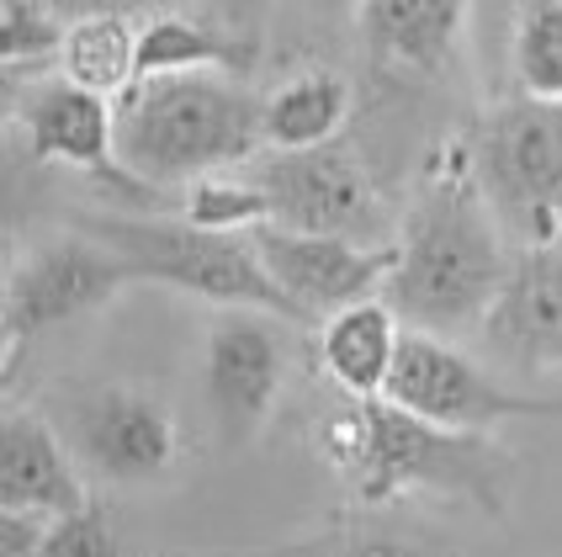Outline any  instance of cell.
Instances as JSON below:
<instances>
[{
    "label": "cell",
    "mask_w": 562,
    "mask_h": 557,
    "mask_svg": "<svg viewBox=\"0 0 562 557\" xmlns=\"http://www.w3.org/2000/svg\"><path fill=\"white\" fill-rule=\"evenodd\" d=\"M48 420L59 425L86 472L106 483H159L181 463V420L138 382H80L64 388Z\"/></svg>",
    "instance_id": "cell-8"
},
{
    "label": "cell",
    "mask_w": 562,
    "mask_h": 557,
    "mask_svg": "<svg viewBox=\"0 0 562 557\" xmlns=\"http://www.w3.org/2000/svg\"><path fill=\"white\" fill-rule=\"evenodd\" d=\"M181 218L202 223V229H223V234H255L260 223H271V202L266 191L255 186V176H234V170H218V176H202V181L181 186Z\"/></svg>",
    "instance_id": "cell-21"
},
{
    "label": "cell",
    "mask_w": 562,
    "mask_h": 557,
    "mask_svg": "<svg viewBox=\"0 0 562 557\" xmlns=\"http://www.w3.org/2000/svg\"><path fill=\"white\" fill-rule=\"evenodd\" d=\"M271 202V223L308 229V234H345L376 245V191L356 149L318 144V149H260L245 165Z\"/></svg>",
    "instance_id": "cell-9"
},
{
    "label": "cell",
    "mask_w": 562,
    "mask_h": 557,
    "mask_svg": "<svg viewBox=\"0 0 562 557\" xmlns=\"http://www.w3.org/2000/svg\"><path fill=\"white\" fill-rule=\"evenodd\" d=\"M404 335V313L376 292V298H361L350 309L318 319V361L345 399H382L398 367Z\"/></svg>",
    "instance_id": "cell-15"
},
{
    "label": "cell",
    "mask_w": 562,
    "mask_h": 557,
    "mask_svg": "<svg viewBox=\"0 0 562 557\" xmlns=\"http://www.w3.org/2000/svg\"><path fill=\"white\" fill-rule=\"evenodd\" d=\"M32 557H138V553H133L123 526L101 504H86V510H75V515H64V521L43 531Z\"/></svg>",
    "instance_id": "cell-23"
},
{
    "label": "cell",
    "mask_w": 562,
    "mask_h": 557,
    "mask_svg": "<svg viewBox=\"0 0 562 557\" xmlns=\"http://www.w3.org/2000/svg\"><path fill=\"white\" fill-rule=\"evenodd\" d=\"M91 504L86 467L59 425L37 409H5L0 420V510L64 521Z\"/></svg>",
    "instance_id": "cell-14"
},
{
    "label": "cell",
    "mask_w": 562,
    "mask_h": 557,
    "mask_svg": "<svg viewBox=\"0 0 562 557\" xmlns=\"http://www.w3.org/2000/svg\"><path fill=\"white\" fill-rule=\"evenodd\" d=\"M472 0H356L361 43L408 75H440L457 59Z\"/></svg>",
    "instance_id": "cell-16"
},
{
    "label": "cell",
    "mask_w": 562,
    "mask_h": 557,
    "mask_svg": "<svg viewBox=\"0 0 562 557\" xmlns=\"http://www.w3.org/2000/svg\"><path fill=\"white\" fill-rule=\"evenodd\" d=\"M117 149L149 191L245 170L266 149V96L234 69L144 75L117 101Z\"/></svg>",
    "instance_id": "cell-3"
},
{
    "label": "cell",
    "mask_w": 562,
    "mask_h": 557,
    "mask_svg": "<svg viewBox=\"0 0 562 557\" xmlns=\"http://www.w3.org/2000/svg\"><path fill=\"white\" fill-rule=\"evenodd\" d=\"M345 118H350V80L335 69H303L266 96V149L335 144Z\"/></svg>",
    "instance_id": "cell-18"
},
{
    "label": "cell",
    "mask_w": 562,
    "mask_h": 557,
    "mask_svg": "<svg viewBox=\"0 0 562 557\" xmlns=\"http://www.w3.org/2000/svg\"><path fill=\"white\" fill-rule=\"evenodd\" d=\"M123 287H133L127 260L106 239L86 234L80 223L69 234L22 249L5 271V309H0L5 367H16L32 350V341L54 335L86 313H101Z\"/></svg>",
    "instance_id": "cell-7"
},
{
    "label": "cell",
    "mask_w": 562,
    "mask_h": 557,
    "mask_svg": "<svg viewBox=\"0 0 562 557\" xmlns=\"http://www.w3.org/2000/svg\"><path fill=\"white\" fill-rule=\"evenodd\" d=\"M324 11H340V5H356V0H318Z\"/></svg>",
    "instance_id": "cell-27"
},
{
    "label": "cell",
    "mask_w": 562,
    "mask_h": 557,
    "mask_svg": "<svg viewBox=\"0 0 562 557\" xmlns=\"http://www.w3.org/2000/svg\"><path fill=\"white\" fill-rule=\"evenodd\" d=\"M86 234L106 239L127 260L133 281L176 287L187 298H202L213 309H271L281 319H297L292 303L271 281L255 234H223L202 229L191 218H123V213H91L75 218Z\"/></svg>",
    "instance_id": "cell-4"
},
{
    "label": "cell",
    "mask_w": 562,
    "mask_h": 557,
    "mask_svg": "<svg viewBox=\"0 0 562 557\" xmlns=\"http://www.w3.org/2000/svg\"><path fill=\"white\" fill-rule=\"evenodd\" d=\"M48 11H59L64 22H80V16H95V11H127L133 0H43Z\"/></svg>",
    "instance_id": "cell-25"
},
{
    "label": "cell",
    "mask_w": 562,
    "mask_h": 557,
    "mask_svg": "<svg viewBox=\"0 0 562 557\" xmlns=\"http://www.w3.org/2000/svg\"><path fill=\"white\" fill-rule=\"evenodd\" d=\"M277 319L271 309H218L207 324L202 388L223 441L234 446L266 431L286 388V341Z\"/></svg>",
    "instance_id": "cell-10"
},
{
    "label": "cell",
    "mask_w": 562,
    "mask_h": 557,
    "mask_svg": "<svg viewBox=\"0 0 562 557\" xmlns=\"http://www.w3.org/2000/svg\"><path fill=\"white\" fill-rule=\"evenodd\" d=\"M223 5V16L228 22H255V16H266L271 11V0H218Z\"/></svg>",
    "instance_id": "cell-26"
},
{
    "label": "cell",
    "mask_w": 562,
    "mask_h": 557,
    "mask_svg": "<svg viewBox=\"0 0 562 557\" xmlns=\"http://www.w3.org/2000/svg\"><path fill=\"white\" fill-rule=\"evenodd\" d=\"M16 133L32 149V159H43V165H69L123 197L149 191L123 165V149H117V101L80 91L64 75L27 86V96L16 101Z\"/></svg>",
    "instance_id": "cell-12"
},
{
    "label": "cell",
    "mask_w": 562,
    "mask_h": 557,
    "mask_svg": "<svg viewBox=\"0 0 562 557\" xmlns=\"http://www.w3.org/2000/svg\"><path fill=\"white\" fill-rule=\"evenodd\" d=\"M318 557H436L419 536H408V531H345V536H335L329 547Z\"/></svg>",
    "instance_id": "cell-24"
},
{
    "label": "cell",
    "mask_w": 562,
    "mask_h": 557,
    "mask_svg": "<svg viewBox=\"0 0 562 557\" xmlns=\"http://www.w3.org/2000/svg\"><path fill=\"white\" fill-rule=\"evenodd\" d=\"M509 64L526 96L562 101V0H520Z\"/></svg>",
    "instance_id": "cell-20"
},
{
    "label": "cell",
    "mask_w": 562,
    "mask_h": 557,
    "mask_svg": "<svg viewBox=\"0 0 562 557\" xmlns=\"http://www.w3.org/2000/svg\"><path fill=\"white\" fill-rule=\"evenodd\" d=\"M59 75L80 91H95L106 101H123L144 69H138V27L127 11H95L69 22L59 48Z\"/></svg>",
    "instance_id": "cell-17"
},
{
    "label": "cell",
    "mask_w": 562,
    "mask_h": 557,
    "mask_svg": "<svg viewBox=\"0 0 562 557\" xmlns=\"http://www.w3.org/2000/svg\"><path fill=\"white\" fill-rule=\"evenodd\" d=\"M472 165L515 245H562V101H499L472 133Z\"/></svg>",
    "instance_id": "cell-5"
},
{
    "label": "cell",
    "mask_w": 562,
    "mask_h": 557,
    "mask_svg": "<svg viewBox=\"0 0 562 557\" xmlns=\"http://www.w3.org/2000/svg\"><path fill=\"white\" fill-rule=\"evenodd\" d=\"M398 409L430 420L440 431L462 435H499L504 425L520 420H562V393H541V388H520L499 371H488L477 356L457 350L451 335H430V330H408L404 350L387 393Z\"/></svg>",
    "instance_id": "cell-6"
},
{
    "label": "cell",
    "mask_w": 562,
    "mask_h": 557,
    "mask_svg": "<svg viewBox=\"0 0 562 557\" xmlns=\"http://www.w3.org/2000/svg\"><path fill=\"white\" fill-rule=\"evenodd\" d=\"M64 32H69V22L59 11H48L43 0H0V64L11 75L59 59Z\"/></svg>",
    "instance_id": "cell-22"
},
{
    "label": "cell",
    "mask_w": 562,
    "mask_h": 557,
    "mask_svg": "<svg viewBox=\"0 0 562 557\" xmlns=\"http://www.w3.org/2000/svg\"><path fill=\"white\" fill-rule=\"evenodd\" d=\"M318 446L367 510L404 494H440L499 521L509 504L515 463L494 446V435L440 431L393 399H345V409L318 425Z\"/></svg>",
    "instance_id": "cell-2"
},
{
    "label": "cell",
    "mask_w": 562,
    "mask_h": 557,
    "mask_svg": "<svg viewBox=\"0 0 562 557\" xmlns=\"http://www.w3.org/2000/svg\"><path fill=\"white\" fill-rule=\"evenodd\" d=\"M255 249H260L271 281L281 287V298L292 303L297 324H313V319H329L361 298H376L393 271V245L308 234V229H281V223H260Z\"/></svg>",
    "instance_id": "cell-11"
},
{
    "label": "cell",
    "mask_w": 562,
    "mask_h": 557,
    "mask_svg": "<svg viewBox=\"0 0 562 557\" xmlns=\"http://www.w3.org/2000/svg\"><path fill=\"white\" fill-rule=\"evenodd\" d=\"M509 266L515 239L483 197L472 138H446L414 186L382 298L404 313L408 330L468 335L483 330L488 309L499 303Z\"/></svg>",
    "instance_id": "cell-1"
},
{
    "label": "cell",
    "mask_w": 562,
    "mask_h": 557,
    "mask_svg": "<svg viewBox=\"0 0 562 557\" xmlns=\"http://www.w3.org/2000/svg\"><path fill=\"white\" fill-rule=\"evenodd\" d=\"M477 335L520 377H562V245L515 249L509 281Z\"/></svg>",
    "instance_id": "cell-13"
},
{
    "label": "cell",
    "mask_w": 562,
    "mask_h": 557,
    "mask_svg": "<svg viewBox=\"0 0 562 557\" xmlns=\"http://www.w3.org/2000/svg\"><path fill=\"white\" fill-rule=\"evenodd\" d=\"M138 69L144 75H191V69H245V43L223 27H207L181 11H159L138 27Z\"/></svg>",
    "instance_id": "cell-19"
}]
</instances>
